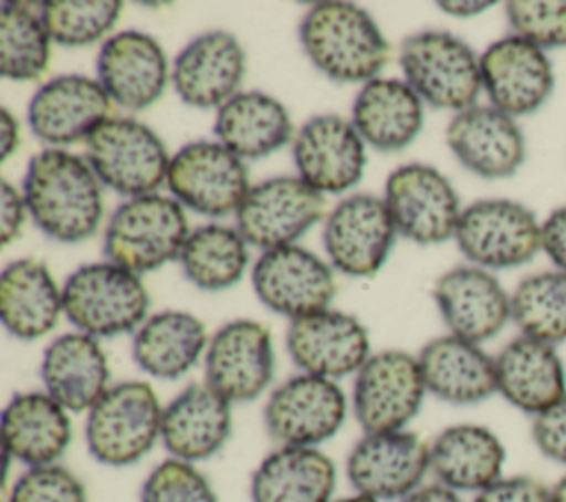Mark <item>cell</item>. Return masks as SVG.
I'll list each match as a JSON object with an SVG mask.
<instances>
[{
    "label": "cell",
    "instance_id": "obj_1",
    "mask_svg": "<svg viewBox=\"0 0 566 502\" xmlns=\"http://www.w3.org/2000/svg\"><path fill=\"white\" fill-rule=\"evenodd\" d=\"M102 188L86 157L66 148L35 153L20 184L31 221L60 243H80L99 230L104 217Z\"/></svg>",
    "mask_w": 566,
    "mask_h": 502
},
{
    "label": "cell",
    "instance_id": "obj_2",
    "mask_svg": "<svg viewBox=\"0 0 566 502\" xmlns=\"http://www.w3.org/2000/svg\"><path fill=\"white\" fill-rule=\"evenodd\" d=\"M298 42L312 66L338 84L363 86L380 77L389 60V42L371 13L343 0L312 4L298 22Z\"/></svg>",
    "mask_w": 566,
    "mask_h": 502
},
{
    "label": "cell",
    "instance_id": "obj_3",
    "mask_svg": "<svg viewBox=\"0 0 566 502\" xmlns=\"http://www.w3.org/2000/svg\"><path fill=\"white\" fill-rule=\"evenodd\" d=\"M164 402L148 380L113 383L86 411L84 442L104 467H133L161 442Z\"/></svg>",
    "mask_w": 566,
    "mask_h": 502
},
{
    "label": "cell",
    "instance_id": "obj_4",
    "mask_svg": "<svg viewBox=\"0 0 566 502\" xmlns=\"http://www.w3.org/2000/svg\"><path fill=\"white\" fill-rule=\"evenodd\" d=\"M66 321L95 338L135 334L150 316V296L139 274L113 263L95 261L73 270L62 283Z\"/></svg>",
    "mask_w": 566,
    "mask_h": 502
},
{
    "label": "cell",
    "instance_id": "obj_5",
    "mask_svg": "<svg viewBox=\"0 0 566 502\" xmlns=\"http://www.w3.org/2000/svg\"><path fill=\"white\" fill-rule=\"evenodd\" d=\"M190 234L186 208L159 192L124 199L104 228V257L135 274L177 261Z\"/></svg>",
    "mask_w": 566,
    "mask_h": 502
},
{
    "label": "cell",
    "instance_id": "obj_6",
    "mask_svg": "<svg viewBox=\"0 0 566 502\" xmlns=\"http://www.w3.org/2000/svg\"><path fill=\"white\" fill-rule=\"evenodd\" d=\"M398 64L402 80L424 104L453 113L478 104L480 55L462 38L440 29L411 33L400 44Z\"/></svg>",
    "mask_w": 566,
    "mask_h": 502
},
{
    "label": "cell",
    "instance_id": "obj_7",
    "mask_svg": "<svg viewBox=\"0 0 566 502\" xmlns=\"http://www.w3.org/2000/svg\"><path fill=\"white\" fill-rule=\"evenodd\" d=\"M84 157L104 188L130 199L157 192L170 157L161 137L130 115H113L84 142Z\"/></svg>",
    "mask_w": 566,
    "mask_h": 502
},
{
    "label": "cell",
    "instance_id": "obj_8",
    "mask_svg": "<svg viewBox=\"0 0 566 502\" xmlns=\"http://www.w3.org/2000/svg\"><path fill=\"white\" fill-rule=\"evenodd\" d=\"M349 409L338 380L296 372L268 391L263 427L276 447H321L343 429Z\"/></svg>",
    "mask_w": 566,
    "mask_h": 502
},
{
    "label": "cell",
    "instance_id": "obj_9",
    "mask_svg": "<svg viewBox=\"0 0 566 502\" xmlns=\"http://www.w3.org/2000/svg\"><path fill=\"white\" fill-rule=\"evenodd\" d=\"M427 396L418 356L387 347L371 352L354 374L349 407L363 433L400 431L418 416Z\"/></svg>",
    "mask_w": 566,
    "mask_h": 502
},
{
    "label": "cell",
    "instance_id": "obj_10",
    "mask_svg": "<svg viewBox=\"0 0 566 502\" xmlns=\"http://www.w3.org/2000/svg\"><path fill=\"white\" fill-rule=\"evenodd\" d=\"M453 239L471 265L509 270L533 261L542 250V223L524 203L489 197L462 208Z\"/></svg>",
    "mask_w": 566,
    "mask_h": 502
},
{
    "label": "cell",
    "instance_id": "obj_11",
    "mask_svg": "<svg viewBox=\"0 0 566 502\" xmlns=\"http://www.w3.org/2000/svg\"><path fill=\"white\" fill-rule=\"evenodd\" d=\"M166 186L184 208L212 219L237 215L252 188L245 161L217 139L184 144L170 157Z\"/></svg>",
    "mask_w": 566,
    "mask_h": 502
},
{
    "label": "cell",
    "instance_id": "obj_12",
    "mask_svg": "<svg viewBox=\"0 0 566 502\" xmlns=\"http://www.w3.org/2000/svg\"><path fill=\"white\" fill-rule=\"evenodd\" d=\"M325 217V195L298 175H276L252 184L234 215L248 245L261 252L294 245Z\"/></svg>",
    "mask_w": 566,
    "mask_h": 502
},
{
    "label": "cell",
    "instance_id": "obj_13",
    "mask_svg": "<svg viewBox=\"0 0 566 502\" xmlns=\"http://www.w3.org/2000/svg\"><path fill=\"white\" fill-rule=\"evenodd\" d=\"M396 223L382 197L352 192L323 221V248L329 265L347 276H374L394 248Z\"/></svg>",
    "mask_w": 566,
    "mask_h": 502
},
{
    "label": "cell",
    "instance_id": "obj_14",
    "mask_svg": "<svg viewBox=\"0 0 566 502\" xmlns=\"http://www.w3.org/2000/svg\"><path fill=\"white\" fill-rule=\"evenodd\" d=\"M396 230L418 245H438L455 234L460 197L453 184L429 164L411 161L394 168L382 195Z\"/></svg>",
    "mask_w": 566,
    "mask_h": 502
},
{
    "label": "cell",
    "instance_id": "obj_15",
    "mask_svg": "<svg viewBox=\"0 0 566 502\" xmlns=\"http://www.w3.org/2000/svg\"><path fill=\"white\" fill-rule=\"evenodd\" d=\"M272 332L252 318H234L210 334L203 380L232 405L261 398L274 380Z\"/></svg>",
    "mask_w": 566,
    "mask_h": 502
},
{
    "label": "cell",
    "instance_id": "obj_16",
    "mask_svg": "<svg viewBox=\"0 0 566 502\" xmlns=\"http://www.w3.org/2000/svg\"><path fill=\"white\" fill-rule=\"evenodd\" d=\"M345 473L354 493L400 502L431 473L429 442L411 429L363 433L347 453Z\"/></svg>",
    "mask_w": 566,
    "mask_h": 502
},
{
    "label": "cell",
    "instance_id": "obj_17",
    "mask_svg": "<svg viewBox=\"0 0 566 502\" xmlns=\"http://www.w3.org/2000/svg\"><path fill=\"white\" fill-rule=\"evenodd\" d=\"M327 259L294 243L261 252L250 281L256 299L287 321L327 310L336 294V276Z\"/></svg>",
    "mask_w": 566,
    "mask_h": 502
},
{
    "label": "cell",
    "instance_id": "obj_18",
    "mask_svg": "<svg viewBox=\"0 0 566 502\" xmlns=\"http://www.w3.org/2000/svg\"><path fill=\"white\" fill-rule=\"evenodd\" d=\"M113 108L97 77L66 73L38 86L27 106V124L46 148H66L84 144L102 122L113 117Z\"/></svg>",
    "mask_w": 566,
    "mask_h": 502
},
{
    "label": "cell",
    "instance_id": "obj_19",
    "mask_svg": "<svg viewBox=\"0 0 566 502\" xmlns=\"http://www.w3.org/2000/svg\"><path fill=\"white\" fill-rule=\"evenodd\" d=\"M296 175L321 195H343L358 186L367 164V144L352 119L321 113L301 124L292 139Z\"/></svg>",
    "mask_w": 566,
    "mask_h": 502
},
{
    "label": "cell",
    "instance_id": "obj_20",
    "mask_svg": "<svg viewBox=\"0 0 566 502\" xmlns=\"http://www.w3.org/2000/svg\"><path fill=\"white\" fill-rule=\"evenodd\" d=\"M170 66L157 38L124 29L102 42L95 57V77L115 106L137 113L164 95L170 82Z\"/></svg>",
    "mask_w": 566,
    "mask_h": 502
},
{
    "label": "cell",
    "instance_id": "obj_21",
    "mask_svg": "<svg viewBox=\"0 0 566 502\" xmlns=\"http://www.w3.org/2000/svg\"><path fill=\"white\" fill-rule=\"evenodd\" d=\"M285 349L298 372L340 380L371 356V341L354 314L327 307L290 321Z\"/></svg>",
    "mask_w": 566,
    "mask_h": 502
},
{
    "label": "cell",
    "instance_id": "obj_22",
    "mask_svg": "<svg viewBox=\"0 0 566 502\" xmlns=\"http://www.w3.org/2000/svg\"><path fill=\"white\" fill-rule=\"evenodd\" d=\"M245 49L223 29L195 35L172 60L170 84L177 97L192 108H221L234 97L245 77Z\"/></svg>",
    "mask_w": 566,
    "mask_h": 502
},
{
    "label": "cell",
    "instance_id": "obj_23",
    "mask_svg": "<svg viewBox=\"0 0 566 502\" xmlns=\"http://www.w3.org/2000/svg\"><path fill=\"white\" fill-rule=\"evenodd\" d=\"M480 73L489 104L511 117L542 108L555 86L546 51L513 33L491 42L480 53Z\"/></svg>",
    "mask_w": 566,
    "mask_h": 502
},
{
    "label": "cell",
    "instance_id": "obj_24",
    "mask_svg": "<svg viewBox=\"0 0 566 502\" xmlns=\"http://www.w3.org/2000/svg\"><path fill=\"white\" fill-rule=\"evenodd\" d=\"M431 296L449 334L482 345L511 321V294L489 270L455 265L440 274Z\"/></svg>",
    "mask_w": 566,
    "mask_h": 502
},
{
    "label": "cell",
    "instance_id": "obj_25",
    "mask_svg": "<svg viewBox=\"0 0 566 502\" xmlns=\"http://www.w3.org/2000/svg\"><path fill=\"white\" fill-rule=\"evenodd\" d=\"M444 139L453 157L482 179L513 177L526 159V139L517 119L491 104L453 113Z\"/></svg>",
    "mask_w": 566,
    "mask_h": 502
},
{
    "label": "cell",
    "instance_id": "obj_26",
    "mask_svg": "<svg viewBox=\"0 0 566 502\" xmlns=\"http://www.w3.org/2000/svg\"><path fill=\"white\" fill-rule=\"evenodd\" d=\"M232 436V402L206 380L188 383L164 405L161 447L170 458L199 464Z\"/></svg>",
    "mask_w": 566,
    "mask_h": 502
},
{
    "label": "cell",
    "instance_id": "obj_27",
    "mask_svg": "<svg viewBox=\"0 0 566 502\" xmlns=\"http://www.w3.org/2000/svg\"><path fill=\"white\" fill-rule=\"evenodd\" d=\"M42 389L71 414H86L113 385L111 360L99 338L84 332L55 336L40 360Z\"/></svg>",
    "mask_w": 566,
    "mask_h": 502
},
{
    "label": "cell",
    "instance_id": "obj_28",
    "mask_svg": "<svg viewBox=\"0 0 566 502\" xmlns=\"http://www.w3.org/2000/svg\"><path fill=\"white\" fill-rule=\"evenodd\" d=\"M2 449L22 467L60 462L73 442L71 411L44 389L13 394L0 416Z\"/></svg>",
    "mask_w": 566,
    "mask_h": 502
},
{
    "label": "cell",
    "instance_id": "obj_29",
    "mask_svg": "<svg viewBox=\"0 0 566 502\" xmlns=\"http://www.w3.org/2000/svg\"><path fill=\"white\" fill-rule=\"evenodd\" d=\"M427 394L449 405H478L497 394L495 356L453 334L427 341L416 354Z\"/></svg>",
    "mask_w": 566,
    "mask_h": 502
},
{
    "label": "cell",
    "instance_id": "obj_30",
    "mask_svg": "<svg viewBox=\"0 0 566 502\" xmlns=\"http://www.w3.org/2000/svg\"><path fill=\"white\" fill-rule=\"evenodd\" d=\"M506 447L500 436L475 422H455L429 440L433 482L453 491L478 493L504 473Z\"/></svg>",
    "mask_w": 566,
    "mask_h": 502
},
{
    "label": "cell",
    "instance_id": "obj_31",
    "mask_svg": "<svg viewBox=\"0 0 566 502\" xmlns=\"http://www.w3.org/2000/svg\"><path fill=\"white\" fill-rule=\"evenodd\" d=\"M495 376L497 394L528 416L566 396V369L557 347L524 334L495 354Z\"/></svg>",
    "mask_w": 566,
    "mask_h": 502
},
{
    "label": "cell",
    "instance_id": "obj_32",
    "mask_svg": "<svg viewBox=\"0 0 566 502\" xmlns=\"http://www.w3.org/2000/svg\"><path fill=\"white\" fill-rule=\"evenodd\" d=\"M349 119L367 146L398 153L420 135L424 102L400 77H374L358 88Z\"/></svg>",
    "mask_w": 566,
    "mask_h": 502
},
{
    "label": "cell",
    "instance_id": "obj_33",
    "mask_svg": "<svg viewBox=\"0 0 566 502\" xmlns=\"http://www.w3.org/2000/svg\"><path fill=\"white\" fill-rule=\"evenodd\" d=\"M64 314L62 285L44 261L24 257L0 272V321L18 341H38L57 327Z\"/></svg>",
    "mask_w": 566,
    "mask_h": 502
},
{
    "label": "cell",
    "instance_id": "obj_34",
    "mask_svg": "<svg viewBox=\"0 0 566 502\" xmlns=\"http://www.w3.org/2000/svg\"><path fill=\"white\" fill-rule=\"evenodd\" d=\"M208 341V327L199 316L186 310H161L137 327L130 354L146 376L177 380L203 363Z\"/></svg>",
    "mask_w": 566,
    "mask_h": 502
},
{
    "label": "cell",
    "instance_id": "obj_35",
    "mask_svg": "<svg viewBox=\"0 0 566 502\" xmlns=\"http://www.w3.org/2000/svg\"><path fill=\"white\" fill-rule=\"evenodd\" d=\"M336 462L321 447H276L250 475L252 502H332Z\"/></svg>",
    "mask_w": 566,
    "mask_h": 502
},
{
    "label": "cell",
    "instance_id": "obj_36",
    "mask_svg": "<svg viewBox=\"0 0 566 502\" xmlns=\"http://www.w3.org/2000/svg\"><path fill=\"white\" fill-rule=\"evenodd\" d=\"M214 139L245 159H261L294 139V124L274 95L239 91L214 113Z\"/></svg>",
    "mask_w": 566,
    "mask_h": 502
},
{
    "label": "cell",
    "instance_id": "obj_37",
    "mask_svg": "<svg viewBox=\"0 0 566 502\" xmlns=\"http://www.w3.org/2000/svg\"><path fill=\"white\" fill-rule=\"evenodd\" d=\"M177 261L188 283L206 292H219L243 279L250 245L237 226L203 223L190 230Z\"/></svg>",
    "mask_w": 566,
    "mask_h": 502
},
{
    "label": "cell",
    "instance_id": "obj_38",
    "mask_svg": "<svg viewBox=\"0 0 566 502\" xmlns=\"http://www.w3.org/2000/svg\"><path fill=\"white\" fill-rule=\"evenodd\" d=\"M42 2L0 4V73L13 82H38L51 62V35L42 22Z\"/></svg>",
    "mask_w": 566,
    "mask_h": 502
},
{
    "label": "cell",
    "instance_id": "obj_39",
    "mask_svg": "<svg viewBox=\"0 0 566 502\" xmlns=\"http://www.w3.org/2000/svg\"><path fill=\"white\" fill-rule=\"evenodd\" d=\"M511 321L520 334L559 345L566 341V272L524 276L511 292Z\"/></svg>",
    "mask_w": 566,
    "mask_h": 502
},
{
    "label": "cell",
    "instance_id": "obj_40",
    "mask_svg": "<svg viewBox=\"0 0 566 502\" xmlns=\"http://www.w3.org/2000/svg\"><path fill=\"white\" fill-rule=\"evenodd\" d=\"M122 7L119 0H44L40 13L55 44L77 49L111 38Z\"/></svg>",
    "mask_w": 566,
    "mask_h": 502
},
{
    "label": "cell",
    "instance_id": "obj_41",
    "mask_svg": "<svg viewBox=\"0 0 566 502\" xmlns=\"http://www.w3.org/2000/svg\"><path fill=\"white\" fill-rule=\"evenodd\" d=\"M139 502H219V495L197 464L168 456L144 478Z\"/></svg>",
    "mask_w": 566,
    "mask_h": 502
},
{
    "label": "cell",
    "instance_id": "obj_42",
    "mask_svg": "<svg viewBox=\"0 0 566 502\" xmlns=\"http://www.w3.org/2000/svg\"><path fill=\"white\" fill-rule=\"evenodd\" d=\"M4 502H88L84 480L62 462L24 467L4 489Z\"/></svg>",
    "mask_w": 566,
    "mask_h": 502
},
{
    "label": "cell",
    "instance_id": "obj_43",
    "mask_svg": "<svg viewBox=\"0 0 566 502\" xmlns=\"http://www.w3.org/2000/svg\"><path fill=\"white\" fill-rule=\"evenodd\" d=\"M504 15L513 35L539 49L566 46V0H511Z\"/></svg>",
    "mask_w": 566,
    "mask_h": 502
},
{
    "label": "cell",
    "instance_id": "obj_44",
    "mask_svg": "<svg viewBox=\"0 0 566 502\" xmlns=\"http://www.w3.org/2000/svg\"><path fill=\"white\" fill-rule=\"evenodd\" d=\"M531 438L544 458L566 467V396L533 416Z\"/></svg>",
    "mask_w": 566,
    "mask_h": 502
},
{
    "label": "cell",
    "instance_id": "obj_45",
    "mask_svg": "<svg viewBox=\"0 0 566 502\" xmlns=\"http://www.w3.org/2000/svg\"><path fill=\"white\" fill-rule=\"evenodd\" d=\"M471 502H551V484L535 475H502L473 493Z\"/></svg>",
    "mask_w": 566,
    "mask_h": 502
},
{
    "label": "cell",
    "instance_id": "obj_46",
    "mask_svg": "<svg viewBox=\"0 0 566 502\" xmlns=\"http://www.w3.org/2000/svg\"><path fill=\"white\" fill-rule=\"evenodd\" d=\"M2 195H0V203H2V243L9 245L11 241H15L24 228V221L29 217V208L24 201V195L18 186H13L11 181L2 179Z\"/></svg>",
    "mask_w": 566,
    "mask_h": 502
},
{
    "label": "cell",
    "instance_id": "obj_47",
    "mask_svg": "<svg viewBox=\"0 0 566 502\" xmlns=\"http://www.w3.org/2000/svg\"><path fill=\"white\" fill-rule=\"evenodd\" d=\"M542 252L555 263V270L566 272V206L555 208L542 221Z\"/></svg>",
    "mask_w": 566,
    "mask_h": 502
},
{
    "label": "cell",
    "instance_id": "obj_48",
    "mask_svg": "<svg viewBox=\"0 0 566 502\" xmlns=\"http://www.w3.org/2000/svg\"><path fill=\"white\" fill-rule=\"evenodd\" d=\"M400 502H464L462 495L440 482H424Z\"/></svg>",
    "mask_w": 566,
    "mask_h": 502
},
{
    "label": "cell",
    "instance_id": "obj_49",
    "mask_svg": "<svg viewBox=\"0 0 566 502\" xmlns=\"http://www.w3.org/2000/svg\"><path fill=\"white\" fill-rule=\"evenodd\" d=\"M0 133H2V161H7L20 146V122L7 106L0 108Z\"/></svg>",
    "mask_w": 566,
    "mask_h": 502
},
{
    "label": "cell",
    "instance_id": "obj_50",
    "mask_svg": "<svg viewBox=\"0 0 566 502\" xmlns=\"http://www.w3.org/2000/svg\"><path fill=\"white\" fill-rule=\"evenodd\" d=\"M495 2L491 0H440L438 2V9L444 11L447 15H453V18H471V15H480L484 13L486 9H491Z\"/></svg>",
    "mask_w": 566,
    "mask_h": 502
},
{
    "label": "cell",
    "instance_id": "obj_51",
    "mask_svg": "<svg viewBox=\"0 0 566 502\" xmlns=\"http://www.w3.org/2000/svg\"><path fill=\"white\" fill-rule=\"evenodd\" d=\"M551 502H566V473L551 484Z\"/></svg>",
    "mask_w": 566,
    "mask_h": 502
},
{
    "label": "cell",
    "instance_id": "obj_52",
    "mask_svg": "<svg viewBox=\"0 0 566 502\" xmlns=\"http://www.w3.org/2000/svg\"><path fill=\"white\" fill-rule=\"evenodd\" d=\"M332 502H380V500H374V498H369V495H363V493H352V495L334 498Z\"/></svg>",
    "mask_w": 566,
    "mask_h": 502
}]
</instances>
